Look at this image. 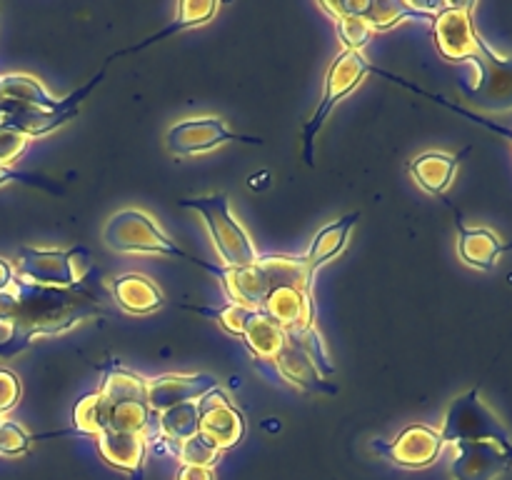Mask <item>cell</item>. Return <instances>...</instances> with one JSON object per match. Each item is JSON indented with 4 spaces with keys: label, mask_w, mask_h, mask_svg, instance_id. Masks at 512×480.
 <instances>
[{
    "label": "cell",
    "mask_w": 512,
    "mask_h": 480,
    "mask_svg": "<svg viewBox=\"0 0 512 480\" xmlns=\"http://www.w3.org/2000/svg\"><path fill=\"white\" fill-rule=\"evenodd\" d=\"M200 313L215 315V318H218V323L223 325L230 335H243L245 328H248V323L253 320V315L258 313V310L248 308V305H240V303H228L225 308L200 310Z\"/></svg>",
    "instance_id": "obj_29"
},
{
    "label": "cell",
    "mask_w": 512,
    "mask_h": 480,
    "mask_svg": "<svg viewBox=\"0 0 512 480\" xmlns=\"http://www.w3.org/2000/svg\"><path fill=\"white\" fill-rule=\"evenodd\" d=\"M88 253L83 248L50 250L20 248L15 258V273L20 280L43 288H75L88 268Z\"/></svg>",
    "instance_id": "obj_7"
},
{
    "label": "cell",
    "mask_w": 512,
    "mask_h": 480,
    "mask_svg": "<svg viewBox=\"0 0 512 480\" xmlns=\"http://www.w3.org/2000/svg\"><path fill=\"white\" fill-rule=\"evenodd\" d=\"M113 298L125 313L133 315L155 313V310H160L165 305L163 290L155 285V280L140 273L120 275L113 283Z\"/></svg>",
    "instance_id": "obj_20"
},
{
    "label": "cell",
    "mask_w": 512,
    "mask_h": 480,
    "mask_svg": "<svg viewBox=\"0 0 512 480\" xmlns=\"http://www.w3.org/2000/svg\"><path fill=\"white\" fill-rule=\"evenodd\" d=\"M260 310L270 315L285 333H298L313 325V290L278 288L268 295Z\"/></svg>",
    "instance_id": "obj_15"
},
{
    "label": "cell",
    "mask_w": 512,
    "mask_h": 480,
    "mask_svg": "<svg viewBox=\"0 0 512 480\" xmlns=\"http://www.w3.org/2000/svg\"><path fill=\"white\" fill-rule=\"evenodd\" d=\"M28 143L30 138L25 133L0 125V165H13L25 153Z\"/></svg>",
    "instance_id": "obj_32"
},
{
    "label": "cell",
    "mask_w": 512,
    "mask_h": 480,
    "mask_svg": "<svg viewBox=\"0 0 512 480\" xmlns=\"http://www.w3.org/2000/svg\"><path fill=\"white\" fill-rule=\"evenodd\" d=\"M223 450L215 448L205 435H195V438L185 440L178 445V460L183 465H198V468H213L218 463Z\"/></svg>",
    "instance_id": "obj_26"
},
{
    "label": "cell",
    "mask_w": 512,
    "mask_h": 480,
    "mask_svg": "<svg viewBox=\"0 0 512 480\" xmlns=\"http://www.w3.org/2000/svg\"><path fill=\"white\" fill-rule=\"evenodd\" d=\"M13 293L18 308L10 318V335L0 343L5 360L30 348L35 338L65 333L98 313V298L83 288H43L15 278Z\"/></svg>",
    "instance_id": "obj_1"
},
{
    "label": "cell",
    "mask_w": 512,
    "mask_h": 480,
    "mask_svg": "<svg viewBox=\"0 0 512 480\" xmlns=\"http://www.w3.org/2000/svg\"><path fill=\"white\" fill-rule=\"evenodd\" d=\"M20 395H23V388H20L18 375L10 373V370L0 368V415L13 410L18 405Z\"/></svg>",
    "instance_id": "obj_33"
},
{
    "label": "cell",
    "mask_w": 512,
    "mask_h": 480,
    "mask_svg": "<svg viewBox=\"0 0 512 480\" xmlns=\"http://www.w3.org/2000/svg\"><path fill=\"white\" fill-rule=\"evenodd\" d=\"M100 238H103L105 248L115 250V253L170 255V258H180L188 260V263L200 265V268H205L213 275H218L220 270V265L205 263V260L193 258V255L185 253L183 248H178V245L163 233V228H160L148 213H143V210L138 208H123L118 210V213L110 215V218L105 220Z\"/></svg>",
    "instance_id": "obj_3"
},
{
    "label": "cell",
    "mask_w": 512,
    "mask_h": 480,
    "mask_svg": "<svg viewBox=\"0 0 512 480\" xmlns=\"http://www.w3.org/2000/svg\"><path fill=\"white\" fill-rule=\"evenodd\" d=\"M13 283H15V265L10 263V260L0 258V293L13 288Z\"/></svg>",
    "instance_id": "obj_36"
},
{
    "label": "cell",
    "mask_w": 512,
    "mask_h": 480,
    "mask_svg": "<svg viewBox=\"0 0 512 480\" xmlns=\"http://www.w3.org/2000/svg\"><path fill=\"white\" fill-rule=\"evenodd\" d=\"M455 210V223H458V253L470 268L493 270L498 265V258L505 250L512 248V243H503L493 230L488 228H470L463 220L458 208Z\"/></svg>",
    "instance_id": "obj_16"
},
{
    "label": "cell",
    "mask_w": 512,
    "mask_h": 480,
    "mask_svg": "<svg viewBox=\"0 0 512 480\" xmlns=\"http://www.w3.org/2000/svg\"><path fill=\"white\" fill-rule=\"evenodd\" d=\"M510 455H512V453H510Z\"/></svg>",
    "instance_id": "obj_37"
},
{
    "label": "cell",
    "mask_w": 512,
    "mask_h": 480,
    "mask_svg": "<svg viewBox=\"0 0 512 480\" xmlns=\"http://www.w3.org/2000/svg\"><path fill=\"white\" fill-rule=\"evenodd\" d=\"M358 218H360V213H348V215H343L340 220L325 225L323 230H318V233H315L308 253L303 255L305 270H308L310 278L315 280V273H318V270L323 268L328 260H333L335 255L343 253L345 245H348V240H350V233H353L355 223H358Z\"/></svg>",
    "instance_id": "obj_19"
},
{
    "label": "cell",
    "mask_w": 512,
    "mask_h": 480,
    "mask_svg": "<svg viewBox=\"0 0 512 480\" xmlns=\"http://www.w3.org/2000/svg\"><path fill=\"white\" fill-rule=\"evenodd\" d=\"M218 8L220 5L213 3V0H183L178 5V20L175 23L183 30L193 28V25H203L218 13Z\"/></svg>",
    "instance_id": "obj_31"
},
{
    "label": "cell",
    "mask_w": 512,
    "mask_h": 480,
    "mask_svg": "<svg viewBox=\"0 0 512 480\" xmlns=\"http://www.w3.org/2000/svg\"><path fill=\"white\" fill-rule=\"evenodd\" d=\"M200 410V435L210 440L218 450H228L238 445L245 435V420L240 410L228 400L220 388L210 390L198 400Z\"/></svg>",
    "instance_id": "obj_12"
},
{
    "label": "cell",
    "mask_w": 512,
    "mask_h": 480,
    "mask_svg": "<svg viewBox=\"0 0 512 480\" xmlns=\"http://www.w3.org/2000/svg\"><path fill=\"white\" fill-rule=\"evenodd\" d=\"M368 73H373V63H370L363 53H355V50H343V53L330 63L328 75H325L323 100H320L315 113L310 115V120L303 128L305 163L308 165L315 163V138H318V133L323 130L325 120L330 118L335 105H338L345 95L353 93V90L363 83V78Z\"/></svg>",
    "instance_id": "obj_6"
},
{
    "label": "cell",
    "mask_w": 512,
    "mask_h": 480,
    "mask_svg": "<svg viewBox=\"0 0 512 480\" xmlns=\"http://www.w3.org/2000/svg\"><path fill=\"white\" fill-rule=\"evenodd\" d=\"M335 28H338V35L340 40H343L345 50H355V53H363V48L370 43V38H373V28H370L365 18L335 20Z\"/></svg>",
    "instance_id": "obj_28"
},
{
    "label": "cell",
    "mask_w": 512,
    "mask_h": 480,
    "mask_svg": "<svg viewBox=\"0 0 512 480\" xmlns=\"http://www.w3.org/2000/svg\"><path fill=\"white\" fill-rule=\"evenodd\" d=\"M445 443H495L503 450H512V438L498 415L485 405L480 388L468 390L453 400L445 423L440 428Z\"/></svg>",
    "instance_id": "obj_5"
},
{
    "label": "cell",
    "mask_w": 512,
    "mask_h": 480,
    "mask_svg": "<svg viewBox=\"0 0 512 480\" xmlns=\"http://www.w3.org/2000/svg\"><path fill=\"white\" fill-rule=\"evenodd\" d=\"M275 365H278L280 375H283L285 380H290V383L298 385V388L308 390V393H338V388L330 385L328 380L320 375V370L315 368L310 355L305 353L288 333H285V345L283 350H280L278 358H275Z\"/></svg>",
    "instance_id": "obj_18"
},
{
    "label": "cell",
    "mask_w": 512,
    "mask_h": 480,
    "mask_svg": "<svg viewBox=\"0 0 512 480\" xmlns=\"http://www.w3.org/2000/svg\"><path fill=\"white\" fill-rule=\"evenodd\" d=\"M288 335L300 345V348L305 350V353L310 355V360H313L315 368L320 370V375H323V378L325 375L335 373V365L330 363L328 348H325L323 338H320V333L315 325H310V328H305V330H298V333H288Z\"/></svg>",
    "instance_id": "obj_27"
},
{
    "label": "cell",
    "mask_w": 512,
    "mask_h": 480,
    "mask_svg": "<svg viewBox=\"0 0 512 480\" xmlns=\"http://www.w3.org/2000/svg\"><path fill=\"white\" fill-rule=\"evenodd\" d=\"M180 208L195 210L208 228L215 253L220 258V268H248L258 263L260 255L250 233L243 228L230 210V200L225 193L200 195V198H183Z\"/></svg>",
    "instance_id": "obj_4"
},
{
    "label": "cell",
    "mask_w": 512,
    "mask_h": 480,
    "mask_svg": "<svg viewBox=\"0 0 512 480\" xmlns=\"http://www.w3.org/2000/svg\"><path fill=\"white\" fill-rule=\"evenodd\" d=\"M148 423H150L148 400H120V403L105 405V428L120 430V433L145 435Z\"/></svg>",
    "instance_id": "obj_23"
},
{
    "label": "cell",
    "mask_w": 512,
    "mask_h": 480,
    "mask_svg": "<svg viewBox=\"0 0 512 480\" xmlns=\"http://www.w3.org/2000/svg\"><path fill=\"white\" fill-rule=\"evenodd\" d=\"M465 153H468V150H465ZM463 155H450V153L430 150V153H423L415 160H410L408 170L410 175H413L415 183H418L425 193L443 195L445 190L453 185L455 173H458V165Z\"/></svg>",
    "instance_id": "obj_21"
},
{
    "label": "cell",
    "mask_w": 512,
    "mask_h": 480,
    "mask_svg": "<svg viewBox=\"0 0 512 480\" xmlns=\"http://www.w3.org/2000/svg\"><path fill=\"white\" fill-rule=\"evenodd\" d=\"M368 3L370 0H355V3H320V10L330 15L333 20H343V18H365L368 13Z\"/></svg>",
    "instance_id": "obj_34"
},
{
    "label": "cell",
    "mask_w": 512,
    "mask_h": 480,
    "mask_svg": "<svg viewBox=\"0 0 512 480\" xmlns=\"http://www.w3.org/2000/svg\"><path fill=\"white\" fill-rule=\"evenodd\" d=\"M175 480H215L213 468H198V465H183Z\"/></svg>",
    "instance_id": "obj_35"
},
{
    "label": "cell",
    "mask_w": 512,
    "mask_h": 480,
    "mask_svg": "<svg viewBox=\"0 0 512 480\" xmlns=\"http://www.w3.org/2000/svg\"><path fill=\"white\" fill-rule=\"evenodd\" d=\"M160 430H163L165 438L175 440L178 445L195 438V435L200 433L198 403H183L163 410V413H160Z\"/></svg>",
    "instance_id": "obj_24"
},
{
    "label": "cell",
    "mask_w": 512,
    "mask_h": 480,
    "mask_svg": "<svg viewBox=\"0 0 512 480\" xmlns=\"http://www.w3.org/2000/svg\"><path fill=\"white\" fill-rule=\"evenodd\" d=\"M218 278L233 303L260 310L268 295L278 288L313 290V278L305 270L303 258L268 255L248 268H220Z\"/></svg>",
    "instance_id": "obj_2"
},
{
    "label": "cell",
    "mask_w": 512,
    "mask_h": 480,
    "mask_svg": "<svg viewBox=\"0 0 512 480\" xmlns=\"http://www.w3.org/2000/svg\"><path fill=\"white\" fill-rule=\"evenodd\" d=\"M243 340L250 353L258 355L260 360H275L285 345V330L270 315L258 310L248 323V328H245Z\"/></svg>",
    "instance_id": "obj_22"
},
{
    "label": "cell",
    "mask_w": 512,
    "mask_h": 480,
    "mask_svg": "<svg viewBox=\"0 0 512 480\" xmlns=\"http://www.w3.org/2000/svg\"><path fill=\"white\" fill-rule=\"evenodd\" d=\"M73 423L85 435H98L105 428V405L100 393H90L78 400L73 410Z\"/></svg>",
    "instance_id": "obj_25"
},
{
    "label": "cell",
    "mask_w": 512,
    "mask_h": 480,
    "mask_svg": "<svg viewBox=\"0 0 512 480\" xmlns=\"http://www.w3.org/2000/svg\"><path fill=\"white\" fill-rule=\"evenodd\" d=\"M475 3H448V8L433 20L435 45L440 55L453 63L475 60L480 53V35L473 25Z\"/></svg>",
    "instance_id": "obj_10"
},
{
    "label": "cell",
    "mask_w": 512,
    "mask_h": 480,
    "mask_svg": "<svg viewBox=\"0 0 512 480\" xmlns=\"http://www.w3.org/2000/svg\"><path fill=\"white\" fill-rule=\"evenodd\" d=\"M512 450L495 443H455L453 480H495L512 468Z\"/></svg>",
    "instance_id": "obj_14"
},
{
    "label": "cell",
    "mask_w": 512,
    "mask_h": 480,
    "mask_svg": "<svg viewBox=\"0 0 512 480\" xmlns=\"http://www.w3.org/2000/svg\"><path fill=\"white\" fill-rule=\"evenodd\" d=\"M260 143L258 138L250 135H238L228 128L223 118L215 115H200V118H185L180 123L170 125L165 133V148L175 158H193V155L210 153L225 143Z\"/></svg>",
    "instance_id": "obj_8"
},
{
    "label": "cell",
    "mask_w": 512,
    "mask_h": 480,
    "mask_svg": "<svg viewBox=\"0 0 512 480\" xmlns=\"http://www.w3.org/2000/svg\"><path fill=\"white\" fill-rule=\"evenodd\" d=\"M30 433L15 420H0V455H23L30 450Z\"/></svg>",
    "instance_id": "obj_30"
},
{
    "label": "cell",
    "mask_w": 512,
    "mask_h": 480,
    "mask_svg": "<svg viewBox=\"0 0 512 480\" xmlns=\"http://www.w3.org/2000/svg\"><path fill=\"white\" fill-rule=\"evenodd\" d=\"M478 68V83L473 88H465L470 100H475L483 108L493 113L512 110V58L500 55L490 48L485 40H480L478 58L470 60Z\"/></svg>",
    "instance_id": "obj_9"
},
{
    "label": "cell",
    "mask_w": 512,
    "mask_h": 480,
    "mask_svg": "<svg viewBox=\"0 0 512 480\" xmlns=\"http://www.w3.org/2000/svg\"><path fill=\"white\" fill-rule=\"evenodd\" d=\"M98 450L103 460L115 465L118 470H125L133 480L143 478V465H145V435L138 433H120V430L103 428L98 435Z\"/></svg>",
    "instance_id": "obj_17"
},
{
    "label": "cell",
    "mask_w": 512,
    "mask_h": 480,
    "mask_svg": "<svg viewBox=\"0 0 512 480\" xmlns=\"http://www.w3.org/2000/svg\"><path fill=\"white\" fill-rule=\"evenodd\" d=\"M218 388V378L210 373H168L148 380L150 413H163L173 405L198 403L203 395Z\"/></svg>",
    "instance_id": "obj_13"
},
{
    "label": "cell",
    "mask_w": 512,
    "mask_h": 480,
    "mask_svg": "<svg viewBox=\"0 0 512 480\" xmlns=\"http://www.w3.org/2000/svg\"><path fill=\"white\" fill-rule=\"evenodd\" d=\"M443 435L440 430L430 428V425L415 423L408 425L403 433L390 443H370V450L385 455L390 463L405 465V468H425L433 463L440 453H443Z\"/></svg>",
    "instance_id": "obj_11"
}]
</instances>
